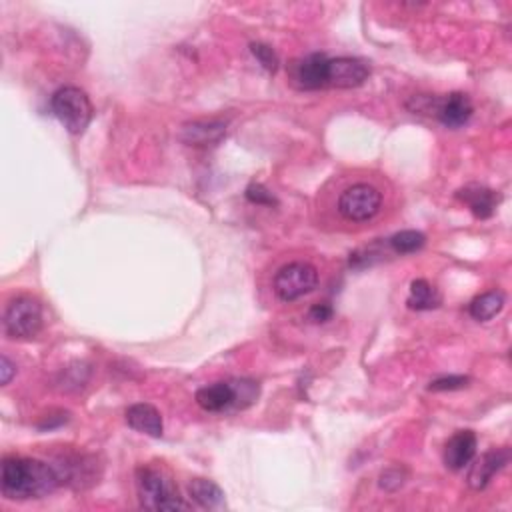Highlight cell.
Instances as JSON below:
<instances>
[{"label":"cell","instance_id":"14","mask_svg":"<svg viewBox=\"0 0 512 512\" xmlns=\"http://www.w3.org/2000/svg\"><path fill=\"white\" fill-rule=\"evenodd\" d=\"M126 422L131 429L139 431L149 434V437H162V416L152 405L147 403H139V405H132L131 408L126 411Z\"/></svg>","mask_w":512,"mask_h":512},{"label":"cell","instance_id":"11","mask_svg":"<svg viewBox=\"0 0 512 512\" xmlns=\"http://www.w3.org/2000/svg\"><path fill=\"white\" fill-rule=\"evenodd\" d=\"M196 405L207 413H223L236 405V384L215 382L196 392Z\"/></svg>","mask_w":512,"mask_h":512},{"label":"cell","instance_id":"3","mask_svg":"<svg viewBox=\"0 0 512 512\" xmlns=\"http://www.w3.org/2000/svg\"><path fill=\"white\" fill-rule=\"evenodd\" d=\"M55 116L71 134H81L90 124L92 105L87 92L79 87L58 89L50 100Z\"/></svg>","mask_w":512,"mask_h":512},{"label":"cell","instance_id":"21","mask_svg":"<svg viewBox=\"0 0 512 512\" xmlns=\"http://www.w3.org/2000/svg\"><path fill=\"white\" fill-rule=\"evenodd\" d=\"M468 382H471V379H468V377L452 374V377H442V379L432 380L429 390H434V392H439V390H458V388H465Z\"/></svg>","mask_w":512,"mask_h":512},{"label":"cell","instance_id":"8","mask_svg":"<svg viewBox=\"0 0 512 512\" xmlns=\"http://www.w3.org/2000/svg\"><path fill=\"white\" fill-rule=\"evenodd\" d=\"M431 107L434 115L439 116V121L448 128H460L465 126L473 116V102L465 92H452V95L445 98H432Z\"/></svg>","mask_w":512,"mask_h":512},{"label":"cell","instance_id":"4","mask_svg":"<svg viewBox=\"0 0 512 512\" xmlns=\"http://www.w3.org/2000/svg\"><path fill=\"white\" fill-rule=\"evenodd\" d=\"M319 285V272L309 262H290L275 277V290L285 303L311 294Z\"/></svg>","mask_w":512,"mask_h":512},{"label":"cell","instance_id":"1","mask_svg":"<svg viewBox=\"0 0 512 512\" xmlns=\"http://www.w3.org/2000/svg\"><path fill=\"white\" fill-rule=\"evenodd\" d=\"M61 476L55 466L37 458H4L0 486L6 499L27 500L45 499L61 484Z\"/></svg>","mask_w":512,"mask_h":512},{"label":"cell","instance_id":"16","mask_svg":"<svg viewBox=\"0 0 512 512\" xmlns=\"http://www.w3.org/2000/svg\"><path fill=\"white\" fill-rule=\"evenodd\" d=\"M189 492L192 500L196 505L202 507V508H210V510H218V508H225L226 502H225V492L223 489L217 482L207 481V479H194L189 484Z\"/></svg>","mask_w":512,"mask_h":512},{"label":"cell","instance_id":"12","mask_svg":"<svg viewBox=\"0 0 512 512\" xmlns=\"http://www.w3.org/2000/svg\"><path fill=\"white\" fill-rule=\"evenodd\" d=\"M457 199L463 201L476 218H491L500 202V196L497 192L481 184L465 186L457 192Z\"/></svg>","mask_w":512,"mask_h":512},{"label":"cell","instance_id":"9","mask_svg":"<svg viewBox=\"0 0 512 512\" xmlns=\"http://www.w3.org/2000/svg\"><path fill=\"white\" fill-rule=\"evenodd\" d=\"M329 63L330 58L322 53L304 56L294 68V81L306 90H317L329 87Z\"/></svg>","mask_w":512,"mask_h":512},{"label":"cell","instance_id":"5","mask_svg":"<svg viewBox=\"0 0 512 512\" xmlns=\"http://www.w3.org/2000/svg\"><path fill=\"white\" fill-rule=\"evenodd\" d=\"M4 329L14 338L37 337L42 329V304L32 296H19L8 304Z\"/></svg>","mask_w":512,"mask_h":512},{"label":"cell","instance_id":"24","mask_svg":"<svg viewBox=\"0 0 512 512\" xmlns=\"http://www.w3.org/2000/svg\"><path fill=\"white\" fill-rule=\"evenodd\" d=\"M309 319L312 322H327L332 319V309L329 304H314L309 312Z\"/></svg>","mask_w":512,"mask_h":512},{"label":"cell","instance_id":"17","mask_svg":"<svg viewBox=\"0 0 512 512\" xmlns=\"http://www.w3.org/2000/svg\"><path fill=\"white\" fill-rule=\"evenodd\" d=\"M505 301H507L505 293H500V290H491V293L476 296L471 306H468V311H471V317L474 320L484 322L497 317L502 311V306H505Z\"/></svg>","mask_w":512,"mask_h":512},{"label":"cell","instance_id":"15","mask_svg":"<svg viewBox=\"0 0 512 512\" xmlns=\"http://www.w3.org/2000/svg\"><path fill=\"white\" fill-rule=\"evenodd\" d=\"M226 134L225 123H192L184 124L181 132V141L191 147H212L218 144Z\"/></svg>","mask_w":512,"mask_h":512},{"label":"cell","instance_id":"13","mask_svg":"<svg viewBox=\"0 0 512 512\" xmlns=\"http://www.w3.org/2000/svg\"><path fill=\"white\" fill-rule=\"evenodd\" d=\"M476 455V434L473 431H458L447 442L445 465L450 471H463Z\"/></svg>","mask_w":512,"mask_h":512},{"label":"cell","instance_id":"7","mask_svg":"<svg viewBox=\"0 0 512 512\" xmlns=\"http://www.w3.org/2000/svg\"><path fill=\"white\" fill-rule=\"evenodd\" d=\"M371 68L361 58L340 56L330 58L329 63V87L335 89H356L369 79Z\"/></svg>","mask_w":512,"mask_h":512},{"label":"cell","instance_id":"18","mask_svg":"<svg viewBox=\"0 0 512 512\" xmlns=\"http://www.w3.org/2000/svg\"><path fill=\"white\" fill-rule=\"evenodd\" d=\"M440 304V294L431 283L418 278L411 285V296H408V306L414 311H431Z\"/></svg>","mask_w":512,"mask_h":512},{"label":"cell","instance_id":"22","mask_svg":"<svg viewBox=\"0 0 512 512\" xmlns=\"http://www.w3.org/2000/svg\"><path fill=\"white\" fill-rule=\"evenodd\" d=\"M246 199L254 204H267V207H272V204H277V199L272 196V192H269L264 189L262 184H251L249 189H246Z\"/></svg>","mask_w":512,"mask_h":512},{"label":"cell","instance_id":"10","mask_svg":"<svg viewBox=\"0 0 512 512\" xmlns=\"http://www.w3.org/2000/svg\"><path fill=\"white\" fill-rule=\"evenodd\" d=\"M508 460H510L508 448H494L491 452H486V455H482L473 465L466 479L468 484H471L474 491H482L484 486L492 481V476L508 465Z\"/></svg>","mask_w":512,"mask_h":512},{"label":"cell","instance_id":"6","mask_svg":"<svg viewBox=\"0 0 512 512\" xmlns=\"http://www.w3.org/2000/svg\"><path fill=\"white\" fill-rule=\"evenodd\" d=\"M382 207V194L379 189H374L371 184H353L351 189H346L338 199V210L340 215L354 223H364L372 217L379 215Z\"/></svg>","mask_w":512,"mask_h":512},{"label":"cell","instance_id":"19","mask_svg":"<svg viewBox=\"0 0 512 512\" xmlns=\"http://www.w3.org/2000/svg\"><path fill=\"white\" fill-rule=\"evenodd\" d=\"M426 243V236L418 230H400L390 238V246L400 254H411L421 251Z\"/></svg>","mask_w":512,"mask_h":512},{"label":"cell","instance_id":"20","mask_svg":"<svg viewBox=\"0 0 512 512\" xmlns=\"http://www.w3.org/2000/svg\"><path fill=\"white\" fill-rule=\"evenodd\" d=\"M251 50H252V55L259 58V63L267 68L269 73H277L278 56H277L275 50L267 45H262V42H254V45H251Z\"/></svg>","mask_w":512,"mask_h":512},{"label":"cell","instance_id":"2","mask_svg":"<svg viewBox=\"0 0 512 512\" xmlns=\"http://www.w3.org/2000/svg\"><path fill=\"white\" fill-rule=\"evenodd\" d=\"M136 489L142 508L147 510H186L189 505L183 500L175 481L165 468L141 466L136 471Z\"/></svg>","mask_w":512,"mask_h":512},{"label":"cell","instance_id":"23","mask_svg":"<svg viewBox=\"0 0 512 512\" xmlns=\"http://www.w3.org/2000/svg\"><path fill=\"white\" fill-rule=\"evenodd\" d=\"M16 374V366L14 363L8 358L6 354H3V358H0V382L3 384H8L13 380V377Z\"/></svg>","mask_w":512,"mask_h":512}]
</instances>
